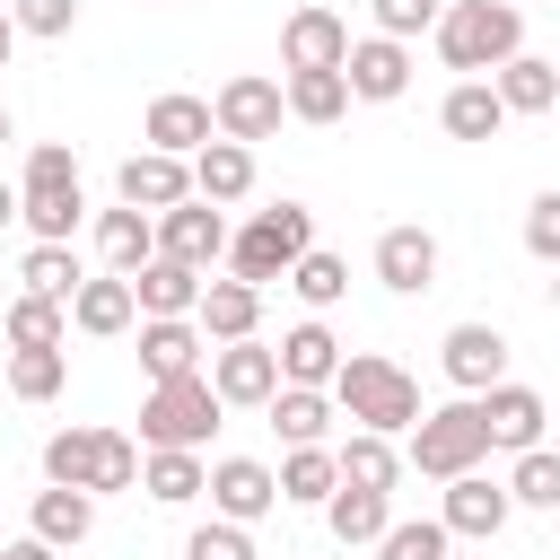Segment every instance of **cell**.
I'll use <instances>...</instances> for the list:
<instances>
[{
  "label": "cell",
  "mask_w": 560,
  "mask_h": 560,
  "mask_svg": "<svg viewBox=\"0 0 560 560\" xmlns=\"http://www.w3.org/2000/svg\"><path fill=\"white\" fill-rule=\"evenodd\" d=\"M332 411H350L368 438H402L411 420H420V376L411 368H394L385 350H341V368H332Z\"/></svg>",
  "instance_id": "1"
},
{
  "label": "cell",
  "mask_w": 560,
  "mask_h": 560,
  "mask_svg": "<svg viewBox=\"0 0 560 560\" xmlns=\"http://www.w3.org/2000/svg\"><path fill=\"white\" fill-rule=\"evenodd\" d=\"M44 481H52V490H88V499L131 490V481H140V438L96 429V420L52 429V438H44Z\"/></svg>",
  "instance_id": "2"
},
{
  "label": "cell",
  "mask_w": 560,
  "mask_h": 560,
  "mask_svg": "<svg viewBox=\"0 0 560 560\" xmlns=\"http://www.w3.org/2000/svg\"><path fill=\"white\" fill-rule=\"evenodd\" d=\"M429 35H438V61L446 70L481 79V70H499V61L525 52V9H508V0H446Z\"/></svg>",
  "instance_id": "3"
},
{
  "label": "cell",
  "mask_w": 560,
  "mask_h": 560,
  "mask_svg": "<svg viewBox=\"0 0 560 560\" xmlns=\"http://www.w3.org/2000/svg\"><path fill=\"white\" fill-rule=\"evenodd\" d=\"M315 245V210L306 201H280V210H254L236 236H228V280L262 289V280H289V262Z\"/></svg>",
  "instance_id": "4"
},
{
  "label": "cell",
  "mask_w": 560,
  "mask_h": 560,
  "mask_svg": "<svg viewBox=\"0 0 560 560\" xmlns=\"http://www.w3.org/2000/svg\"><path fill=\"white\" fill-rule=\"evenodd\" d=\"M219 394H210V376L192 368V376H166V385H149V402H140V455L149 446H175V455H201L210 446V429H219Z\"/></svg>",
  "instance_id": "5"
},
{
  "label": "cell",
  "mask_w": 560,
  "mask_h": 560,
  "mask_svg": "<svg viewBox=\"0 0 560 560\" xmlns=\"http://www.w3.org/2000/svg\"><path fill=\"white\" fill-rule=\"evenodd\" d=\"M402 438H411V446H402V464H411V472H429V481L481 472V455H490V429H481V402H472V394H464V402H446V411H420Z\"/></svg>",
  "instance_id": "6"
},
{
  "label": "cell",
  "mask_w": 560,
  "mask_h": 560,
  "mask_svg": "<svg viewBox=\"0 0 560 560\" xmlns=\"http://www.w3.org/2000/svg\"><path fill=\"white\" fill-rule=\"evenodd\" d=\"M210 131H219V140H236V149L271 140V131H280V79H254V70H236V79L210 96Z\"/></svg>",
  "instance_id": "7"
},
{
  "label": "cell",
  "mask_w": 560,
  "mask_h": 560,
  "mask_svg": "<svg viewBox=\"0 0 560 560\" xmlns=\"http://www.w3.org/2000/svg\"><path fill=\"white\" fill-rule=\"evenodd\" d=\"M149 228H158V262H184V271H201V280H210V262L228 254V219H219L210 201H175V210H158Z\"/></svg>",
  "instance_id": "8"
},
{
  "label": "cell",
  "mask_w": 560,
  "mask_h": 560,
  "mask_svg": "<svg viewBox=\"0 0 560 560\" xmlns=\"http://www.w3.org/2000/svg\"><path fill=\"white\" fill-rule=\"evenodd\" d=\"M201 490H210L219 525H254V516H271V508H280L271 464H254V455H219V464H201Z\"/></svg>",
  "instance_id": "9"
},
{
  "label": "cell",
  "mask_w": 560,
  "mask_h": 560,
  "mask_svg": "<svg viewBox=\"0 0 560 560\" xmlns=\"http://www.w3.org/2000/svg\"><path fill=\"white\" fill-rule=\"evenodd\" d=\"M341 88H350L359 105H394V96L411 88V44H385V35H359V44L341 52Z\"/></svg>",
  "instance_id": "10"
},
{
  "label": "cell",
  "mask_w": 560,
  "mask_h": 560,
  "mask_svg": "<svg viewBox=\"0 0 560 560\" xmlns=\"http://www.w3.org/2000/svg\"><path fill=\"white\" fill-rule=\"evenodd\" d=\"M210 394H219V402H271V394H280L271 341H219V350H210Z\"/></svg>",
  "instance_id": "11"
},
{
  "label": "cell",
  "mask_w": 560,
  "mask_h": 560,
  "mask_svg": "<svg viewBox=\"0 0 560 560\" xmlns=\"http://www.w3.org/2000/svg\"><path fill=\"white\" fill-rule=\"evenodd\" d=\"M481 402V429H490V446H542V420H551V402L534 394V385H516V376H499L490 394H472Z\"/></svg>",
  "instance_id": "12"
},
{
  "label": "cell",
  "mask_w": 560,
  "mask_h": 560,
  "mask_svg": "<svg viewBox=\"0 0 560 560\" xmlns=\"http://www.w3.org/2000/svg\"><path fill=\"white\" fill-rule=\"evenodd\" d=\"M438 359H446V376H455L464 394H490V385L508 376V332H499V324H455V332L438 341Z\"/></svg>",
  "instance_id": "13"
},
{
  "label": "cell",
  "mask_w": 560,
  "mask_h": 560,
  "mask_svg": "<svg viewBox=\"0 0 560 560\" xmlns=\"http://www.w3.org/2000/svg\"><path fill=\"white\" fill-rule=\"evenodd\" d=\"M341 52H350V26H341L332 9H289V26H280V70H341Z\"/></svg>",
  "instance_id": "14"
},
{
  "label": "cell",
  "mask_w": 560,
  "mask_h": 560,
  "mask_svg": "<svg viewBox=\"0 0 560 560\" xmlns=\"http://www.w3.org/2000/svg\"><path fill=\"white\" fill-rule=\"evenodd\" d=\"M114 192H122V210H175V201H192V175H184V158H158V149H140V158H122V175H114Z\"/></svg>",
  "instance_id": "15"
},
{
  "label": "cell",
  "mask_w": 560,
  "mask_h": 560,
  "mask_svg": "<svg viewBox=\"0 0 560 560\" xmlns=\"http://www.w3.org/2000/svg\"><path fill=\"white\" fill-rule=\"evenodd\" d=\"M376 280H385L394 298L438 289V236H429V228H385V236H376Z\"/></svg>",
  "instance_id": "16"
},
{
  "label": "cell",
  "mask_w": 560,
  "mask_h": 560,
  "mask_svg": "<svg viewBox=\"0 0 560 560\" xmlns=\"http://www.w3.org/2000/svg\"><path fill=\"white\" fill-rule=\"evenodd\" d=\"M254 324H262V289H245V280H201V298H192V332H201V341H254Z\"/></svg>",
  "instance_id": "17"
},
{
  "label": "cell",
  "mask_w": 560,
  "mask_h": 560,
  "mask_svg": "<svg viewBox=\"0 0 560 560\" xmlns=\"http://www.w3.org/2000/svg\"><path fill=\"white\" fill-rule=\"evenodd\" d=\"M438 525H446V534H464V542H490V534L508 525V490H499L490 472H455V481H446Z\"/></svg>",
  "instance_id": "18"
},
{
  "label": "cell",
  "mask_w": 560,
  "mask_h": 560,
  "mask_svg": "<svg viewBox=\"0 0 560 560\" xmlns=\"http://www.w3.org/2000/svg\"><path fill=\"white\" fill-rule=\"evenodd\" d=\"M184 175H192V201H245L254 192V149H236V140H201L192 158H184Z\"/></svg>",
  "instance_id": "19"
},
{
  "label": "cell",
  "mask_w": 560,
  "mask_h": 560,
  "mask_svg": "<svg viewBox=\"0 0 560 560\" xmlns=\"http://www.w3.org/2000/svg\"><path fill=\"white\" fill-rule=\"evenodd\" d=\"M61 315H70L88 341H114V332H131V324H140V306H131V280H114V271H105V280H79Z\"/></svg>",
  "instance_id": "20"
},
{
  "label": "cell",
  "mask_w": 560,
  "mask_h": 560,
  "mask_svg": "<svg viewBox=\"0 0 560 560\" xmlns=\"http://www.w3.org/2000/svg\"><path fill=\"white\" fill-rule=\"evenodd\" d=\"M140 368H149V385L192 376V368H201V332H192V315H140Z\"/></svg>",
  "instance_id": "21"
},
{
  "label": "cell",
  "mask_w": 560,
  "mask_h": 560,
  "mask_svg": "<svg viewBox=\"0 0 560 560\" xmlns=\"http://www.w3.org/2000/svg\"><path fill=\"white\" fill-rule=\"evenodd\" d=\"M140 140H149L158 158H192V149L219 140V131H210V105H201V96H158L149 122H140Z\"/></svg>",
  "instance_id": "22"
},
{
  "label": "cell",
  "mask_w": 560,
  "mask_h": 560,
  "mask_svg": "<svg viewBox=\"0 0 560 560\" xmlns=\"http://www.w3.org/2000/svg\"><path fill=\"white\" fill-rule=\"evenodd\" d=\"M332 481H341V490H394V481H402V446L350 429V438L332 446Z\"/></svg>",
  "instance_id": "23"
},
{
  "label": "cell",
  "mask_w": 560,
  "mask_h": 560,
  "mask_svg": "<svg viewBox=\"0 0 560 560\" xmlns=\"http://www.w3.org/2000/svg\"><path fill=\"white\" fill-rule=\"evenodd\" d=\"M490 96H499L508 114H551V105H560V70H551L542 52H516V61L490 70Z\"/></svg>",
  "instance_id": "24"
},
{
  "label": "cell",
  "mask_w": 560,
  "mask_h": 560,
  "mask_svg": "<svg viewBox=\"0 0 560 560\" xmlns=\"http://www.w3.org/2000/svg\"><path fill=\"white\" fill-rule=\"evenodd\" d=\"M280 385H332V368H341V341H332V324H298V332H280Z\"/></svg>",
  "instance_id": "25"
},
{
  "label": "cell",
  "mask_w": 560,
  "mask_h": 560,
  "mask_svg": "<svg viewBox=\"0 0 560 560\" xmlns=\"http://www.w3.org/2000/svg\"><path fill=\"white\" fill-rule=\"evenodd\" d=\"M96 254H105V271H114V280H131V271L158 254V228H149V210H122V201H114V210L96 219Z\"/></svg>",
  "instance_id": "26"
},
{
  "label": "cell",
  "mask_w": 560,
  "mask_h": 560,
  "mask_svg": "<svg viewBox=\"0 0 560 560\" xmlns=\"http://www.w3.org/2000/svg\"><path fill=\"white\" fill-rule=\"evenodd\" d=\"M438 122H446V140H499L508 131V105L490 96V79H464V88H446Z\"/></svg>",
  "instance_id": "27"
},
{
  "label": "cell",
  "mask_w": 560,
  "mask_h": 560,
  "mask_svg": "<svg viewBox=\"0 0 560 560\" xmlns=\"http://www.w3.org/2000/svg\"><path fill=\"white\" fill-rule=\"evenodd\" d=\"M192 298H201V271H184V262H140L131 271V306L140 315H192Z\"/></svg>",
  "instance_id": "28"
},
{
  "label": "cell",
  "mask_w": 560,
  "mask_h": 560,
  "mask_svg": "<svg viewBox=\"0 0 560 560\" xmlns=\"http://www.w3.org/2000/svg\"><path fill=\"white\" fill-rule=\"evenodd\" d=\"M79 184H26L18 192V219L35 228V245H70V228H79Z\"/></svg>",
  "instance_id": "29"
},
{
  "label": "cell",
  "mask_w": 560,
  "mask_h": 560,
  "mask_svg": "<svg viewBox=\"0 0 560 560\" xmlns=\"http://www.w3.org/2000/svg\"><path fill=\"white\" fill-rule=\"evenodd\" d=\"M262 411H271V429L289 446H324V429H332V394H315V385H280Z\"/></svg>",
  "instance_id": "30"
},
{
  "label": "cell",
  "mask_w": 560,
  "mask_h": 560,
  "mask_svg": "<svg viewBox=\"0 0 560 560\" xmlns=\"http://www.w3.org/2000/svg\"><path fill=\"white\" fill-rule=\"evenodd\" d=\"M88 525H96V499L88 490H35V542H52V551H70V542H88Z\"/></svg>",
  "instance_id": "31"
},
{
  "label": "cell",
  "mask_w": 560,
  "mask_h": 560,
  "mask_svg": "<svg viewBox=\"0 0 560 560\" xmlns=\"http://www.w3.org/2000/svg\"><path fill=\"white\" fill-rule=\"evenodd\" d=\"M324 525H332L341 551H350V542H376V534L394 525V499H385V490H332V499H324Z\"/></svg>",
  "instance_id": "32"
},
{
  "label": "cell",
  "mask_w": 560,
  "mask_h": 560,
  "mask_svg": "<svg viewBox=\"0 0 560 560\" xmlns=\"http://www.w3.org/2000/svg\"><path fill=\"white\" fill-rule=\"evenodd\" d=\"M280 114H298V122H341V114H350V88H341V70H289V88H280Z\"/></svg>",
  "instance_id": "33"
},
{
  "label": "cell",
  "mask_w": 560,
  "mask_h": 560,
  "mask_svg": "<svg viewBox=\"0 0 560 560\" xmlns=\"http://www.w3.org/2000/svg\"><path fill=\"white\" fill-rule=\"evenodd\" d=\"M271 490L289 499V508H324L341 481H332V446H289V464L271 472Z\"/></svg>",
  "instance_id": "34"
},
{
  "label": "cell",
  "mask_w": 560,
  "mask_h": 560,
  "mask_svg": "<svg viewBox=\"0 0 560 560\" xmlns=\"http://www.w3.org/2000/svg\"><path fill=\"white\" fill-rule=\"evenodd\" d=\"M140 490H149L158 508H192V499H201V455L149 446V455H140Z\"/></svg>",
  "instance_id": "35"
},
{
  "label": "cell",
  "mask_w": 560,
  "mask_h": 560,
  "mask_svg": "<svg viewBox=\"0 0 560 560\" xmlns=\"http://www.w3.org/2000/svg\"><path fill=\"white\" fill-rule=\"evenodd\" d=\"M289 289H298V298L324 315V306H341V289H350V262H341V254H324V245H306V254L289 262Z\"/></svg>",
  "instance_id": "36"
},
{
  "label": "cell",
  "mask_w": 560,
  "mask_h": 560,
  "mask_svg": "<svg viewBox=\"0 0 560 560\" xmlns=\"http://www.w3.org/2000/svg\"><path fill=\"white\" fill-rule=\"evenodd\" d=\"M70 385V350H9V394L18 402H52Z\"/></svg>",
  "instance_id": "37"
},
{
  "label": "cell",
  "mask_w": 560,
  "mask_h": 560,
  "mask_svg": "<svg viewBox=\"0 0 560 560\" xmlns=\"http://www.w3.org/2000/svg\"><path fill=\"white\" fill-rule=\"evenodd\" d=\"M499 490H508V508H560V455L551 446H525Z\"/></svg>",
  "instance_id": "38"
},
{
  "label": "cell",
  "mask_w": 560,
  "mask_h": 560,
  "mask_svg": "<svg viewBox=\"0 0 560 560\" xmlns=\"http://www.w3.org/2000/svg\"><path fill=\"white\" fill-rule=\"evenodd\" d=\"M18 280H26V298H52V306H70V289H79V262H70V245H26Z\"/></svg>",
  "instance_id": "39"
},
{
  "label": "cell",
  "mask_w": 560,
  "mask_h": 560,
  "mask_svg": "<svg viewBox=\"0 0 560 560\" xmlns=\"http://www.w3.org/2000/svg\"><path fill=\"white\" fill-rule=\"evenodd\" d=\"M70 341V315L52 298H18L9 306V350H61Z\"/></svg>",
  "instance_id": "40"
},
{
  "label": "cell",
  "mask_w": 560,
  "mask_h": 560,
  "mask_svg": "<svg viewBox=\"0 0 560 560\" xmlns=\"http://www.w3.org/2000/svg\"><path fill=\"white\" fill-rule=\"evenodd\" d=\"M446 542H455V534H446L438 516H402V525L376 534V560H446Z\"/></svg>",
  "instance_id": "41"
},
{
  "label": "cell",
  "mask_w": 560,
  "mask_h": 560,
  "mask_svg": "<svg viewBox=\"0 0 560 560\" xmlns=\"http://www.w3.org/2000/svg\"><path fill=\"white\" fill-rule=\"evenodd\" d=\"M368 9H376V35H385V44H411L420 26H438L446 0H368Z\"/></svg>",
  "instance_id": "42"
},
{
  "label": "cell",
  "mask_w": 560,
  "mask_h": 560,
  "mask_svg": "<svg viewBox=\"0 0 560 560\" xmlns=\"http://www.w3.org/2000/svg\"><path fill=\"white\" fill-rule=\"evenodd\" d=\"M184 560H254V534L210 516V525H192V534H184Z\"/></svg>",
  "instance_id": "43"
},
{
  "label": "cell",
  "mask_w": 560,
  "mask_h": 560,
  "mask_svg": "<svg viewBox=\"0 0 560 560\" xmlns=\"http://www.w3.org/2000/svg\"><path fill=\"white\" fill-rule=\"evenodd\" d=\"M9 26L18 35H70L79 26V0H9Z\"/></svg>",
  "instance_id": "44"
},
{
  "label": "cell",
  "mask_w": 560,
  "mask_h": 560,
  "mask_svg": "<svg viewBox=\"0 0 560 560\" xmlns=\"http://www.w3.org/2000/svg\"><path fill=\"white\" fill-rule=\"evenodd\" d=\"M525 245H534V262L560 254V192H534L525 201Z\"/></svg>",
  "instance_id": "45"
},
{
  "label": "cell",
  "mask_w": 560,
  "mask_h": 560,
  "mask_svg": "<svg viewBox=\"0 0 560 560\" xmlns=\"http://www.w3.org/2000/svg\"><path fill=\"white\" fill-rule=\"evenodd\" d=\"M26 184H79V158H70L61 140H35V149H26ZM26 184H18V192H26Z\"/></svg>",
  "instance_id": "46"
},
{
  "label": "cell",
  "mask_w": 560,
  "mask_h": 560,
  "mask_svg": "<svg viewBox=\"0 0 560 560\" xmlns=\"http://www.w3.org/2000/svg\"><path fill=\"white\" fill-rule=\"evenodd\" d=\"M0 560H61V551H52V542H35V534H18V542H9Z\"/></svg>",
  "instance_id": "47"
},
{
  "label": "cell",
  "mask_w": 560,
  "mask_h": 560,
  "mask_svg": "<svg viewBox=\"0 0 560 560\" xmlns=\"http://www.w3.org/2000/svg\"><path fill=\"white\" fill-rule=\"evenodd\" d=\"M9 52H18V26H9V9H0V70H9Z\"/></svg>",
  "instance_id": "48"
},
{
  "label": "cell",
  "mask_w": 560,
  "mask_h": 560,
  "mask_svg": "<svg viewBox=\"0 0 560 560\" xmlns=\"http://www.w3.org/2000/svg\"><path fill=\"white\" fill-rule=\"evenodd\" d=\"M9 219H18V192H9V184H0V228H9Z\"/></svg>",
  "instance_id": "49"
},
{
  "label": "cell",
  "mask_w": 560,
  "mask_h": 560,
  "mask_svg": "<svg viewBox=\"0 0 560 560\" xmlns=\"http://www.w3.org/2000/svg\"><path fill=\"white\" fill-rule=\"evenodd\" d=\"M0 140H9V105H0Z\"/></svg>",
  "instance_id": "50"
},
{
  "label": "cell",
  "mask_w": 560,
  "mask_h": 560,
  "mask_svg": "<svg viewBox=\"0 0 560 560\" xmlns=\"http://www.w3.org/2000/svg\"><path fill=\"white\" fill-rule=\"evenodd\" d=\"M508 9H516V0H508Z\"/></svg>",
  "instance_id": "51"
}]
</instances>
